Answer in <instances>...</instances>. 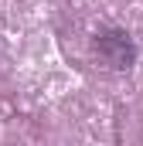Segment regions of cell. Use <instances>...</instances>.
<instances>
[{"label":"cell","mask_w":143,"mask_h":146,"mask_svg":"<svg viewBox=\"0 0 143 146\" xmlns=\"http://www.w3.org/2000/svg\"><path fill=\"white\" fill-rule=\"evenodd\" d=\"M96 54L106 68H130L133 65V44L123 31H102L96 34Z\"/></svg>","instance_id":"obj_1"}]
</instances>
